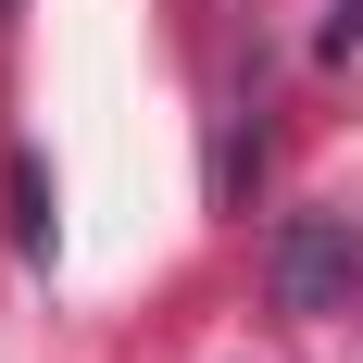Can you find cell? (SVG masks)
Masks as SVG:
<instances>
[{"label": "cell", "instance_id": "6da1fadb", "mask_svg": "<svg viewBox=\"0 0 363 363\" xmlns=\"http://www.w3.org/2000/svg\"><path fill=\"white\" fill-rule=\"evenodd\" d=\"M263 289H276V313H351L363 301V225L351 213H289L276 251H263Z\"/></svg>", "mask_w": 363, "mask_h": 363}, {"label": "cell", "instance_id": "7a4b0ae2", "mask_svg": "<svg viewBox=\"0 0 363 363\" xmlns=\"http://www.w3.org/2000/svg\"><path fill=\"white\" fill-rule=\"evenodd\" d=\"M13 238H26V263L63 251V213H50V176H38V163H13Z\"/></svg>", "mask_w": 363, "mask_h": 363}, {"label": "cell", "instance_id": "3957f363", "mask_svg": "<svg viewBox=\"0 0 363 363\" xmlns=\"http://www.w3.org/2000/svg\"><path fill=\"white\" fill-rule=\"evenodd\" d=\"M326 50H363V0H326Z\"/></svg>", "mask_w": 363, "mask_h": 363}, {"label": "cell", "instance_id": "277c9868", "mask_svg": "<svg viewBox=\"0 0 363 363\" xmlns=\"http://www.w3.org/2000/svg\"><path fill=\"white\" fill-rule=\"evenodd\" d=\"M0 13H13V0H0Z\"/></svg>", "mask_w": 363, "mask_h": 363}]
</instances>
